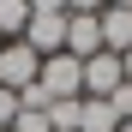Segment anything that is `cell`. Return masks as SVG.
<instances>
[{
    "label": "cell",
    "mask_w": 132,
    "mask_h": 132,
    "mask_svg": "<svg viewBox=\"0 0 132 132\" xmlns=\"http://www.w3.org/2000/svg\"><path fill=\"white\" fill-rule=\"evenodd\" d=\"M96 24H102V48H108V54H126V48H132V12H126V6H102Z\"/></svg>",
    "instance_id": "cell-6"
},
{
    "label": "cell",
    "mask_w": 132,
    "mask_h": 132,
    "mask_svg": "<svg viewBox=\"0 0 132 132\" xmlns=\"http://www.w3.org/2000/svg\"><path fill=\"white\" fill-rule=\"evenodd\" d=\"M66 54H72V60L102 54V24H96V12H66Z\"/></svg>",
    "instance_id": "cell-4"
},
{
    "label": "cell",
    "mask_w": 132,
    "mask_h": 132,
    "mask_svg": "<svg viewBox=\"0 0 132 132\" xmlns=\"http://www.w3.org/2000/svg\"><path fill=\"white\" fill-rule=\"evenodd\" d=\"M120 84H126V72H120V54H90V60H84V96H114L120 90Z\"/></svg>",
    "instance_id": "cell-5"
},
{
    "label": "cell",
    "mask_w": 132,
    "mask_h": 132,
    "mask_svg": "<svg viewBox=\"0 0 132 132\" xmlns=\"http://www.w3.org/2000/svg\"><path fill=\"white\" fill-rule=\"evenodd\" d=\"M108 0H66V12H102Z\"/></svg>",
    "instance_id": "cell-11"
},
{
    "label": "cell",
    "mask_w": 132,
    "mask_h": 132,
    "mask_svg": "<svg viewBox=\"0 0 132 132\" xmlns=\"http://www.w3.org/2000/svg\"><path fill=\"white\" fill-rule=\"evenodd\" d=\"M18 120V90H0V132H12Z\"/></svg>",
    "instance_id": "cell-10"
},
{
    "label": "cell",
    "mask_w": 132,
    "mask_h": 132,
    "mask_svg": "<svg viewBox=\"0 0 132 132\" xmlns=\"http://www.w3.org/2000/svg\"><path fill=\"white\" fill-rule=\"evenodd\" d=\"M108 6H126V12H132V0H108Z\"/></svg>",
    "instance_id": "cell-14"
},
{
    "label": "cell",
    "mask_w": 132,
    "mask_h": 132,
    "mask_svg": "<svg viewBox=\"0 0 132 132\" xmlns=\"http://www.w3.org/2000/svg\"><path fill=\"white\" fill-rule=\"evenodd\" d=\"M30 24V0H0V42H18Z\"/></svg>",
    "instance_id": "cell-8"
},
{
    "label": "cell",
    "mask_w": 132,
    "mask_h": 132,
    "mask_svg": "<svg viewBox=\"0 0 132 132\" xmlns=\"http://www.w3.org/2000/svg\"><path fill=\"white\" fill-rule=\"evenodd\" d=\"M78 132H120V108L108 96H84L78 102Z\"/></svg>",
    "instance_id": "cell-7"
},
{
    "label": "cell",
    "mask_w": 132,
    "mask_h": 132,
    "mask_svg": "<svg viewBox=\"0 0 132 132\" xmlns=\"http://www.w3.org/2000/svg\"><path fill=\"white\" fill-rule=\"evenodd\" d=\"M30 12H66V0H30Z\"/></svg>",
    "instance_id": "cell-12"
},
{
    "label": "cell",
    "mask_w": 132,
    "mask_h": 132,
    "mask_svg": "<svg viewBox=\"0 0 132 132\" xmlns=\"http://www.w3.org/2000/svg\"><path fill=\"white\" fill-rule=\"evenodd\" d=\"M42 72V54L30 42H0V90H30Z\"/></svg>",
    "instance_id": "cell-2"
},
{
    "label": "cell",
    "mask_w": 132,
    "mask_h": 132,
    "mask_svg": "<svg viewBox=\"0 0 132 132\" xmlns=\"http://www.w3.org/2000/svg\"><path fill=\"white\" fill-rule=\"evenodd\" d=\"M120 72H126V84H132V48H126V54H120Z\"/></svg>",
    "instance_id": "cell-13"
},
{
    "label": "cell",
    "mask_w": 132,
    "mask_h": 132,
    "mask_svg": "<svg viewBox=\"0 0 132 132\" xmlns=\"http://www.w3.org/2000/svg\"><path fill=\"white\" fill-rule=\"evenodd\" d=\"M36 90L48 96V102L84 96V60H72V54H48V60H42V72H36Z\"/></svg>",
    "instance_id": "cell-1"
},
{
    "label": "cell",
    "mask_w": 132,
    "mask_h": 132,
    "mask_svg": "<svg viewBox=\"0 0 132 132\" xmlns=\"http://www.w3.org/2000/svg\"><path fill=\"white\" fill-rule=\"evenodd\" d=\"M12 132H48V108H18Z\"/></svg>",
    "instance_id": "cell-9"
},
{
    "label": "cell",
    "mask_w": 132,
    "mask_h": 132,
    "mask_svg": "<svg viewBox=\"0 0 132 132\" xmlns=\"http://www.w3.org/2000/svg\"><path fill=\"white\" fill-rule=\"evenodd\" d=\"M18 42H30V48L48 60V54H66V12H30V24Z\"/></svg>",
    "instance_id": "cell-3"
}]
</instances>
